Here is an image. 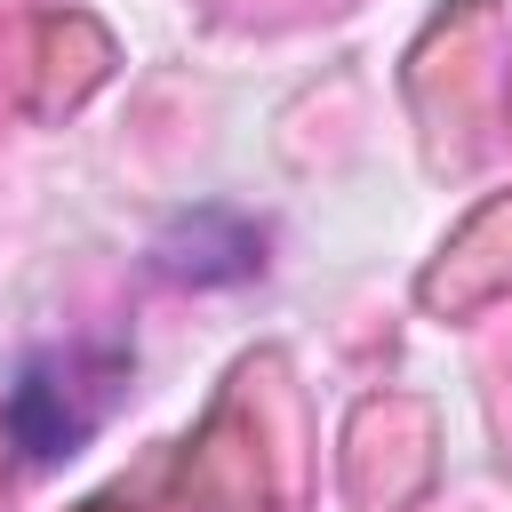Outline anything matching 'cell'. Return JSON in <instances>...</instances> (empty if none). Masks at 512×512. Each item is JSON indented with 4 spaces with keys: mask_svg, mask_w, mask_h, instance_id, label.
Masks as SVG:
<instances>
[{
    "mask_svg": "<svg viewBox=\"0 0 512 512\" xmlns=\"http://www.w3.org/2000/svg\"><path fill=\"white\" fill-rule=\"evenodd\" d=\"M112 376H120V360H112V352H104L96 368H88L80 352H48V360H32V368L16 376V392H8V432H16L32 456L72 448V440L104 416Z\"/></svg>",
    "mask_w": 512,
    "mask_h": 512,
    "instance_id": "1",
    "label": "cell"
}]
</instances>
